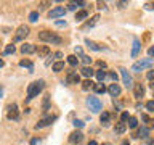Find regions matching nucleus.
<instances>
[{
    "mask_svg": "<svg viewBox=\"0 0 154 145\" xmlns=\"http://www.w3.org/2000/svg\"><path fill=\"white\" fill-rule=\"evenodd\" d=\"M43 87H45V82H43L42 79L32 82V84H29V87H27V100H31V98H34V97H37V95L42 92Z\"/></svg>",
    "mask_w": 154,
    "mask_h": 145,
    "instance_id": "1",
    "label": "nucleus"
},
{
    "mask_svg": "<svg viewBox=\"0 0 154 145\" xmlns=\"http://www.w3.org/2000/svg\"><path fill=\"white\" fill-rule=\"evenodd\" d=\"M38 39L43 42H48V44H61V37L60 36H56V34H53L50 31H42V32H38Z\"/></svg>",
    "mask_w": 154,
    "mask_h": 145,
    "instance_id": "2",
    "label": "nucleus"
},
{
    "mask_svg": "<svg viewBox=\"0 0 154 145\" xmlns=\"http://www.w3.org/2000/svg\"><path fill=\"white\" fill-rule=\"evenodd\" d=\"M152 65H154V60H152V58H141V60H138L137 63H133L132 71L140 72V71L146 69V68H151Z\"/></svg>",
    "mask_w": 154,
    "mask_h": 145,
    "instance_id": "3",
    "label": "nucleus"
},
{
    "mask_svg": "<svg viewBox=\"0 0 154 145\" xmlns=\"http://www.w3.org/2000/svg\"><path fill=\"white\" fill-rule=\"evenodd\" d=\"M87 105H88L91 113H100L101 108H103V103L100 102L98 97H88V98H87Z\"/></svg>",
    "mask_w": 154,
    "mask_h": 145,
    "instance_id": "4",
    "label": "nucleus"
},
{
    "mask_svg": "<svg viewBox=\"0 0 154 145\" xmlns=\"http://www.w3.org/2000/svg\"><path fill=\"white\" fill-rule=\"evenodd\" d=\"M29 26H26V24H21L18 29H16V34H14V40H23V39H26L27 36H29Z\"/></svg>",
    "mask_w": 154,
    "mask_h": 145,
    "instance_id": "5",
    "label": "nucleus"
},
{
    "mask_svg": "<svg viewBox=\"0 0 154 145\" xmlns=\"http://www.w3.org/2000/svg\"><path fill=\"white\" fill-rule=\"evenodd\" d=\"M66 14V8L64 7H55L53 10L48 11V18L50 19H56V18H61Z\"/></svg>",
    "mask_w": 154,
    "mask_h": 145,
    "instance_id": "6",
    "label": "nucleus"
},
{
    "mask_svg": "<svg viewBox=\"0 0 154 145\" xmlns=\"http://www.w3.org/2000/svg\"><path fill=\"white\" fill-rule=\"evenodd\" d=\"M120 74H122V81H124V84L127 89H130V87H133V81H132V76L128 74V71L125 69V68H120Z\"/></svg>",
    "mask_w": 154,
    "mask_h": 145,
    "instance_id": "7",
    "label": "nucleus"
},
{
    "mask_svg": "<svg viewBox=\"0 0 154 145\" xmlns=\"http://www.w3.org/2000/svg\"><path fill=\"white\" fill-rule=\"evenodd\" d=\"M7 118L8 119H18L19 118V111H18V105L16 103H13V105H8V108H7Z\"/></svg>",
    "mask_w": 154,
    "mask_h": 145,
    "instance_id": "8",
    "label": "nucleus"
},
{
    "mask_svg": "<svg viewBox=\"0 0 154 145\" xmlns=\"http://www.w3.org/2000/svg\"><path fill=\"white\" fill-rule=\"evenodd\" d=\"M56 119V116H47V118H43V119H40L38 123L35 124V129H42V127H47V126H50L53 121Z\"/></svg>",
    "mask_w": 154,
    "mask_h": 145,
    "instance_id": "9",
    "label": "nucleus"
},
{
    "mask_svg": "<svg viewBox=\"0 0 154 145\" xmlns=\"http://www.w3.org/2000/svg\"><path fill=\"white\" fill-rule=\"evenodd\" d=\"M82 140H84V134H82L80 130H74V132L69 135V142L71 143H80Z\"/></svg>",
    "mask_w": 154,
    "mask_h": 145,
    "instance_id": "10",
    "label": "nucleus"
},
{
    "mask_svg": "<svg viewBox=\"0 0 154 145\" xmlns=\"http://www.w3.org/2000/svg\"><path fill=\"white\" fill-rule=\"evenodd\" d=\"M37 52V48L34 44H24V45L21 47V53H24V55H31V53Z\"/></svg>",
    "mask_w": 154,
    "mask_h": 145,
    "instance_id": "11",
    "label": "nucleus"
},
{
    "mask_svg": "<svg viewBox=\"0 0 154 145\" xmlns=\"http://www.w3.org/2000/svg\"><path fill=\"white\" fill-rule=\"evenodd\" d=\"M66 82H67V84H80V76L77 74V72H69Z\"/></svg>",
    "mask_w": 154,
    "mask_h": 145,
    "instance_id": "12",
    "label": "nucleus"
},
{
    "mask_svg": "<svg viewBox=\"0 0 154 145\" xmlns=\"http://www.w3.org/2000/svg\"><path fill=\"white\" fill-rule=\"evenodd\" d=\"M133 94L137 98H141V97H144V85L143 84H135L133 85Z\"/></svg>",
    "mask_w": 154,
    "mask_h": 145,
    "instance_id": "13",
    "label": "nucleus"
},
{
    "mask_svg": "<svg viewBox=\"0 0 154 145\" xmlns=\"http://www.w3.org/2000/svg\"><path fill=\"white\" fill-rule=\"evenodd\" d=\"M85 44L88 45V48H91V50H95V52H101V50H104V47H103V45H98L96 42L90 40V39H85Z\"/></svg>",
    "mask_w": 154,
    "mask_h": 145,
    "instance_id": "14",
    "label": "nucleus"
},
{
    "mask_svg": "<svg viewBox=\"0 0 154 145\" xmlns=\"http://www.w3.org/2000/svg\"><path fill=\"white\" fill-rule=\"evenodd\" d=\"M140 48H141V44H140L138 39H135V40H133V47H132V53H130V55H132V58H137V56H138Z\"/></svg>",
    "mask_w": 154,
    "mask_h": 145,
    "instance_id": "15",
    "label": "nucleus"
},
{
    "mask_svg": "<svg viewBox=\"0 0 154 145\" xmlns=\"http://www.w3.org/2000/svg\"><path fill=\"white\" fill-rule=\"evenodd\" d=\"M108 90H109V94L112 95V97H117V95L120 94V85L117 84V82H114V84H111V85H109V89H108Z\"/></svg>",
    "mask_w": 154,
    "mask_h": 145,
    "instance_id": "16",
    "label": "nucleus"
},
{
    "mask_svg": "<svg viewBox=\"0 0 154 145\" xmlns=\"http://www.w3.org/2000/svg\"><path fill=\"white\" fill-rule=\"evenodd\" d=\"M125 129H127V124L122 123V121H120V123H116V126H114V132L116 134H124Z\"/></svg>",
    "mask_w": 154,
    "mask_h": 145,
    "instance_id": "17",
    "label": "nucleus"
},
{
    "mask_svg": "<svg viewBox=\"0 0 154 145\" xmlns=\"http://www.w3.org/2000/svg\"><path fill=\"white\" fill-rule=\"evenodd\" d=\"M148 134H149V129L148 127H140L138 129V132H137V135H135V137H138V139H146L148 137Z\"/></svg>",
    "mask_w": 154,
    "mask_h": 145,
    "instance_id": "18",
    "label": "nucleus"
},
{
    "mask_svg": "<svg viewBox=\"0 0 154 145\" xmlns=\"http://www.w3.org/2000/svg\"><path fill=\"white\" fill-rule=\"evenodd\" d=\"M93 74H95V71L91 69L90 66H84V68H82V76H85L87 79H90V77L93 76Z\"/></svg>",
    "mask_w": 154,
    "mask_h": 145,
    "instance_id": "19",
    "label": "nucleus"
},
{
    "mask_svg": "<svg viewBox=\"0 0 154 145\" xmlns=\"http://www.w3.org/2000/svg\"><path fill=\"white\" fill-rule=\"evenodd\" d=\"M37 53H38V56H40V58L47 56L48 53H50V47H48V45H42V47L37 50Z\"/></svg>",
    "mask_w": 154,
    "mask_h": 145,
    "instance_id": "20",
    "label": "nucleus"
},
{
    "mask_svg": "<svg viewBox=\"0 0 154 145\" xmlns=\"http://www.w3.org/2000/svg\"><path fill=\"white\" fill-rule=\"evenodd\" d=\"M100 121H101V124H103V126H109V113H108V111H103V113H101Z\"/></svg>",
    "mask_w": 154,
    "mask_h": 145,
    "instance_id": "21",
    "label": "nucleus"
},
{
    "mask_svg": "<svg viewBox=\"0 0 154 145\" xmlns=\"http://www.w3.org/2000/svg\"><path fill=\"white\" fill-rule=\"evenodd\" d=\"M93 90L96 92V94H104L106 92V87L103 82H98V84H93Z\"/></svg>",
    "mask_w": 154,
    "mask_h": 145,
    "instance_id": "22",
    "label": "nucleus"
},
{
    "mask_svg": "<svg viewBox=\"0 0 154 145\" xmlns=\"http://www.w3.org/2000/svg\"><path fill=\"white\" fill-rule=\"evenodd\" d=\"M87 16H88V13H87L85 10H80V11L75 13V21H84Z\"/></svg>",
    "mask_w": 154,
    "mask_h": 145,
    "instance_id": "23",
    "label": "nucleus"
},
{
    "mask_svg": "<svg viewBox=\"0 0 154 145\" xmlns=\"http://www.w3.org/2000/svg\"><path fill=\"white\" fill-rule=\"evenodd\" d=\"M84 5H85V2H71L67 5V10H72V11H74V10H77L79 7H84Z\"/></svg>",
    "mask_w": 154,
    "mask_h": 145,
    "instance_id": "24",
    "label": "nucleus"
},
{
    "mask_svg": "<svg viewBox=\"0 0 154 145\" xmlns=\"http://www.w3.org/2000/svg\"><path fill=\"white\" fill-rule=\"evenodd\" d=\"M98 19H100V14H95V16H93V18H91V21H88V23H87V24H85V26H84V29H88V27H93V26H95V24H96V21H98Z\"/></svg>",
    "mask_w": 154,
    "mask_h": 145,
    "instance_id": "25",
    "label": "nucleus"
},
{
    "mask_svg": "<svg viewBox=\"0 0 154 145\" xmlns=\"http://www.w3.org/2000/svg\"><path fill=\"white\" fill-rule=\"evenodd\" d=\"M95 74H96V79H98V82H103V81L106 79V76H108V74H106V71H103V69H98Z\"/></svg>",
    "mask_w": 154,
    "mask_h": 145,
    "instance_id": "26",
    "label": "nucleus"
},
{
    "mask_svg": "<svg viewBox=\"0 0 154 145\" xmlns=\"http://www.w3.org/2000/svg\"><path fill=\"white\" fill-rule=\"evenodd\" d=\"M19 66L29 68V69H31V72H32V69H34V65H32L31 60H21V61H19Z\"/></svg>",
    "mask_w": 154,
    "mask_h": 145,
    "instance_id": "27",
    "label": "nucleus"
},
{
    "mask_svg": "<svg viewBox=\"0 0 154 145\" xmlns=\"http://www.w3.org/2000/svg\"><path fill=\"white\" fill-rule=\"evenodd\" d=\"M64 69V61H56L55 65H53V71L55 72H60Z\"/></svg>",
    "mask_w": 154,
    "mask_h": 145,
    "instance_id": "28",
    "label": "nucleus"
},
{
    "mask_svg": "<svg viewBox=\"0 0 154 145\" xmlns=\"http://www.w3.org/2000/svg\"><path fill=\"white\" fill-rule=\"evenodd\" d=\"M82 89H84V90H88V89H93V82H91L90 79H85L84 82H82Z\"/></svg>",
    "mask_w": 154,
    "mask_h": 145,
    "instance_id": "29",
    "label": "nucleus"
},
{
    "mask_svg": "<svg viewBox=\"0 0 154 145\" xmlns=\"http://www.w3.org/2000/svg\"><path fill=\"white\" fill-rule=\"evenodd\" d=\"M67 61H69L71 66H77V63H79V58H77L75 55H69V56H67Z\"/></svg>",
    "mask_w": 154,
    "mask_h": 145,
    "instance_id": "30",
    "label": "nucleus"
},
{
    "mask_svg": "<svg viewBox=\"0 0 154 145\" xmlns=\"http://www.w3.org/2000/svg\"><path fill=\"white\" fill-rule=\"evenodd\" d=\"M138 126V119L135 118V116H130V119H128V127H132V129H135Z\"/></svg>",
    "mask_w": 154,
    "mask_h": 145,
    "instance_id": "31",
    "label": "nucleus"
},
{
    "mask_svg": "<svg viewBox=\"0 0 154 145\" xmlns=\"http://www.w3.org/2000/svg\"><path fill=\"white\" fill-rule=\"evenodd\" d=\"M37 19H38V11H31L29 13V21L31 23H35Z\"/></svg>",
    "mask_w": 154,
    "mask_h": 145,
    "instance_id": "32",
    "label": "nucleus"
},
{
    "mask_svg": "<svg viewBox=\"0 0 154 145\" xmlns=\"http://www.w3.org/2000/svg\"><path fill=\"white\" fill-rule=\"evenodd\" d=\"M146 110H148V111H151V113H154V100L146 102Z\"/></svg>",
    "mask_w": 154,
    "mask_h": 145,
    "instance_id": "33",
    "label": "nucleus"
},
{
    "mask_svg": "<svg viewBox=\"0 0 154 145\" xmlns=\"http://www.w3.org/2000/svg\"><path fill=\"white\" fill-rule=\"evenodd\" d=\"M5 53H7V55H10V53H14V45H13V44H10V45L5 47Z\"/></svg>",
    "mask_w": 154,
    "mask_h": 145,
    "instance_id": "34",
    "label": "nucleus"
},
{
    "mask_svg": "<svg viewBox=\"0 0 154 145\" xmlns=\"http://www.w3.org/2000/svg\"><path fill=\"white\" fill-rule=\"evenodd\" d=\"M72 124H74V127H79L80 129V127H84L85 123H84V121H80V119H74V121H72Z\"/></svg>",
    "mask_w": 154,
    "mask_h": 145,
    "instance_id": "35",
    "label": "nucleus"
},
{
    "mask_svg": "<svg viewBox=\"0 0 154 145\" xmlns=\"http://www.w3.org/2000/svg\"><path fill=\"white\" fill-rule=\"evenodd\" d=\"M128 119H130V114L127 113V111H125V113H122V114H120V121H122V123H127Z\"/></svg>",
    "mask_w": 154,
    "mask_h": 145,
    "instance_id": "36",
    "label": "nucleus"
},
{
    "mask_svg": "<svg viewBox=\"0 0 154 145\" xmlns=\"http://www.w3.org/2000/svg\"><path fill=\"white\" fill-rule=\"evenodd\" d=\"M82 61H84V63H85V65H87V66H88V65H90V63H91V58H90L88 55H82Z\"/></svg>",
    "mask_w": 154,
    "mask_h": 145,
    "instance_id": "37",
    "label": "nucleus"
},
{
    "mask_svg": "<svg viewBox=\"0 0 154 145\" xmlns=\"http://www.w3.org/2000/svg\"><path fill=\"white\" fill-rule=\"evenodd\" d=\"M48 102H50V95H45V98H43V110L48 108Z\"/></svg>",
    "mask_w": 154,
    "mask_h": 145,
    "instance_id": "38",
    "label": "nucleus"
},
{
    "mask_svg": "<svg viewBox=\"0 0 154 145\" xmlns=\"http://www.w3.org/2000/svg\"><path fill=\"white\" fill-rule=\"evenodd\" d=\"M148 55H149V56H151V58L154 56V45H152V47H149V48H148Z\"/></svg>",
    "mask_w": 154,
    "mask_h": 145,
    "instance_id": "39",
    "label": "nucleus"
},
{
    "mask_svg": "<svg viewBox=\"0 0 154 145\" xmlns=\"http://www.w3.org/2000/svg\"><path fill=\"white\" fill-rule=\"evenodd\" d=\"M148 79H149V81H154V69L148 72Z\"/></svg>",
    "mask_w": 154,
    "mask_h": 145,
    "instance_id": "40",
    "label": "nucleus"
},
{
    "mask_svg": "<svg viewBox=\"0 0 154 145\" xmlns=\"http://www.w3.org/2000/svg\"><path fill=\"white\" fill-rule=\"evenodd\" d=\"M55 24H56L58 27H63V26H66V21H56Z\"/></svg>",
    "mask_w": 154,
    "mask_h": 145,
    "instance_id": "41",
    "label": "nucleus"
},
{
    "mask_svg": "<svg viewBox=\"0 0 154 145\" xmlns=\"http://www.w3.org/2000/svg\"><path fill=\"white\" fill-rule=\"evenodd\" d=\"M109 77H111V79H114L116 82H117V74H116V72H109Z\"/></svg>",
    "mask_w": 154,
    "mask_h": 145,
    "instance_id": "42",
    "label": "nucleus"
},
{
    "mask_svg": "<svg viewBox=\"0 0 154 145\" xmlns=\"http://www.w3.org/2000/svg\"><path fill=\"white\" fill-rule=\"evenodd\" d=\"M117 5H119L120 8H125V7L128 5V2H117Z\"/></svg>",
    "mask_w": 154,
    "mask_h": 145,
    "instance_id": "43",
    "label": "nucleus"
},
{
    "mask_svg": "<svg viewBox=\"0 0 154 145\" xmlns=\"http://www.w3.org/2000/svg\"><path fill=\"white\" fill-rule=\"evenodd\" d=\"M75 53H77V55H80V56L84 55V53H82V48H80V47H75Z\"/></svg>",
    "mask_w": 154,
    "mask_h": 145,
    "instance_id": "44",
    "label": "nucleus"
},
{
    "mask_svg": "<svg viewBox=\"0 0 154 145\" xmlns=\"http://www.w3.org/2000/svg\"><path fill=\"white\" fill-rule=\"evenodd\" d=\"M146 8L148 10H154V2L152 3H146Z\"/></svg>",
    "mask_w": 154,
    "mask_h": 145,
    "instance_id": "45",
    "label": "nucleus"
},
{
    "mask_svg": "<svg viewBox=\"0 0 154 145\" xmlns=\"http://www.w3.org/2000/svg\"><path fill=\"white\" fill-rule=\"evenodd\" d=\"M141 119H143V121H149V118H148L146 114H143V116H141ZM149 123H151V121H149Z\"/></svg>",
    "mask_w": 154,
    "mask_h": 145,
    "instance_id": "46",
    "label": "nucleus"
},
{
    "mask_svg": "<svg viewBox=\"0 0 154 145\" xmlns=\"http://www.w3.org/2000/svg\"><path fill=\"white\" fill-rule=\"evenodd\" d=\"M88 145H98V142H96V140H90Z\"/></svg>",
    "mask_w": 154,
    "mask_h": 145,
    "instance_id": "47",
    "label": "nucleus"
},
{
    "mask_svg": "<svg viewBox=\"0 0 154 145\" xmlns=\"http://www.w3.org/2000/svg\"><path fill=\"white\" fill-rule=\"evenodd\" d=\"M98 5H100V8H103V10H106V3H101V2H100Z\"/></svg>",
    "mask_w": 154,
    "mask_h": 145,
    "instance_id": "48",
    "label": "nucleus"
},
{
    "mask_svg": "<svg viewBox=\"0 0 154 145\" xmlns=\"http://www.w3.org/2000/svg\"><path fill=\"white\" fill-rule=\"evenodd\" d=\"M37 143V139H32V142H31V145H35Z\"/></svg>",
    "mask_w": 154,
    "mask_h": 145,
    "instance_id": "49",
    "label": "nucleus"
},
{
    "mask_svg": "<svg viewBox=\"0 0 154 145\" xmlns=\"http://www.w3.org/2000/svg\"><path fill=\"white\" fill-rule=\"evenodd\" d=\"M122 145H130V142H128V140H124V142H122Z\"/></svg>",
    "mask_w": 154,
    "mask_h": 145,
    "instance_id": "50",
    "label": "nucleus"
},
{
    "mask_svg": "<svg viewBox=\"0 0 154 145\" xmlns=\"http://www.w3.org/2000/svg\"><path fill=\"white\" fill-rule=\"evenodd\" d=\"M3 65H5V63H3V60H2V58H0V68H2Z\"/></svg>",
    "mask_w": 154,
    "mask_h": 145,
    "instance_id": "51",
    "label": "nucleus"
},
{
    "mask_svg": "<svg viewBox=\"0 0 154 145\" xmlns=\"http://www.w3.org/2000/svg\"><path fill=\"white\" fill-rule=\"evenodd\" d=\"M149 145H154V140H151V142H149Z\"/></svg>",
    "mask_w": 154,
    "mask_h": 145,
    "instance_id": "52",
    "label": "nucleus"
},
{
    "mask_svg": "<svg viewBox=\"0 0 154 145\" xmlns=\"http://www.w3.org/2000/svg\"><path fill=\"white\" fill-rule=\"evenodd\" d=\"M0 92H2V85H0Z\"/></svg>",
    "mask_w": 154,
    "mask_h": 145,
    "instance_id": "53",
    "label": "nucleus"
},
{
    "mask_svg": "<svg viewBox=\"0 0 154 145\" xmlns=\"http://www.w3.org/2000/svg\"><path fill=\"white\" fill-rule=\"evenodd\" d=\"M103 145H108V143H103Z\"/></svg>",
    "mask_w": 154,
    "mask_h": 145,
    "instance_id": "54",
    "label": "nucleus"
},
{
    "mask_svg": "<svg viewBox=\"0 0 154 145\" xmlns=\"http://www.w3.org/2000/svg\"><path fill=\"white\" fill-rule=\"evenodd\" d=\"M0 45H2V42H0Z\"/></svg>",
    "mask_w": 154,
    "mask_h": 145,
    "instance_id": "55",
    "label": "nucleus"
}]
</instances>
